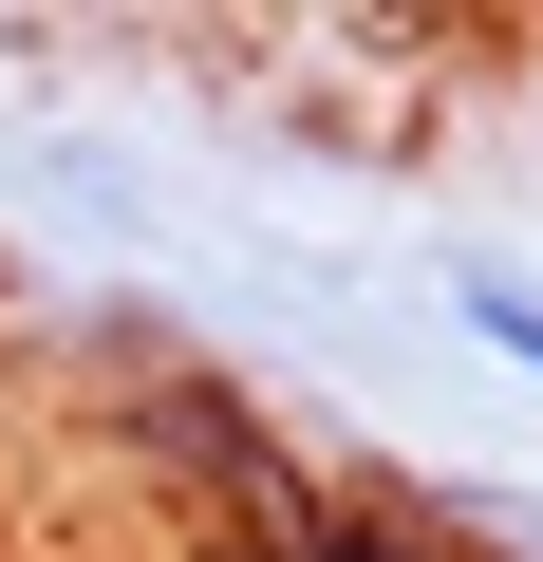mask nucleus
I'll use <instances>...</instances> for the list:
<instances>
[{
  "label": "nucleus",
  "mask_w": 543,
  "mask_h": 562,
  "mask_svg": "<svg viewBox=\"0 0 543 562\" xmlns=\"http://www.w3.org/2000/svg\"><path fill=\"white\" fill-rule=\"evenodd\" d=\"M450 338L506 357V375H543V262H524V244H468V262H450Z\"/></svg>",
  "instance_id": "obj_1"
}]
</instances>
